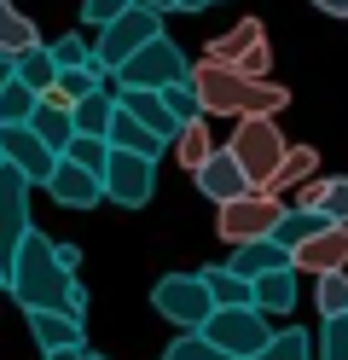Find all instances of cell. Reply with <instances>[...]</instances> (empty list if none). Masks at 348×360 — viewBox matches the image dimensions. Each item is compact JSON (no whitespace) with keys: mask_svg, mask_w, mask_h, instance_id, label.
I'll return each mask as SVG.
<instances>
[{"mask_svg":"<svg viewBox=\"0 0 348 360\" xmlns=\"http://www.w3.org/2000/svg\"><path fill=\"white\" fill-rule=\"evenodd\" d=\"M6 290L18 297L23 314H35V308H53V314H87V290L76 285V267H64L58 256V244L46 238V233H30L23 238V250L12 262V274H6Z\"/></svg>","mask_w":348,"mask_h":360,"instance_id":"obj_1","label":"cell"},{"mask_svg":"<svg viewBox=\"0 0 348 360\" xmlns=\"http://www.w3.org/2000/svg\"><path fill=\"white\" fill-rule=\"evenodd\" d=\"M192 87H198L203 117H232V122H244V117H278V110L290 105V94L273 76L262 82V76L232 70V64H192Z\"/></svg>","mask_w":348,"mask_h":360,"instance_id":"obj_2","label":"cell"},{"mask_svg":"<svg viewBox=\"0 0 348 360\" xmlns=\"http://www.w3.org/2000/svg\"><path fill=\"white\" fill-rule=\"evenodd\" d=\"M285 198L278 192H267V186H255V192H244V198H232V204H221L215 210V238L221 244H262V238H273L278 233V221H285Z\"/></svg>","mask_w":348,"mask_h":360,"instance_id":"obj_3","label":"cell"},{"mask_svg":"<svg viewBox=\"0 0 348 360\" xmlns=\"http://www.w3.org/2000/svg\"><path fill=\"white\" fill-rule=\"evenodd\" d=\"M285 151H290V140L278 134L273 117H244L238 128H232V157L244 163L250 186H273L278 163H285Z\"/></svg>","mask_w":348,"mask_h":360,"instance_id":"obj_4","label":"cell"},{"mask_svg":"<svg viewBox=\"0 0 348 360\" xmlns=\"http://www.w3.org/2000/svg\"><path fill=\"white\" fill-rule=\"evenodd\" d=\"M151 308L169 326H180V331H203L209 320H215V297H209L203 274H162L157 290H151Z\"/></svg>","mask_w":348,"mask_h":360,"instance_id":"obj_5","label":"cell"},{"mask_svg":"<svg viewBox=\"0 0 348 360\" xmlns=\"http://www.w3.org/2000/svg\"><path fill=\"white\" fill-rule=\"evenodd\" d=\"M162 35V12H151V6H134V12H122L110 30H99V41H93V64H99L105 76H116L122 64L139 53V47H151V41Z\"/></svg>","mask_w":348,"mask_h":360,"instance_id":"obj_6","label":"cell"},{"mask_svg":"<svg viewBox=\"0 0 348 360\" xmlns=\"http://www.w3.org/2000/svg\"><path fill=\"white\" fill-rule=\"evenodd\" d=\"M30 192H35V180L18 174L6 157H0V267H6V274H12V262H18V250H23V238L35 233Z\"/></svg>","mask_w":348,"mask_h":360,"instance_id":"obj_7","label":"cell"},{"mask_svg":"<svg viewBox=\"0 0 348 360\" xmlns=\"http://www.w3.org/2000/svg\"><path fill=\"white\" fill-rule=\"evenodd\" d=\"M192 76V64H186V53L174 47L169 35H157L151 47H139L122 70H116V87H151V94H162V87H174Z\"/></svg>","mask_w":348,"mask_h":360,"instance_id":"obj_8","label":"cell"},{"mask_svg":"<svg viewBox=\"0 0 348 360\" xmlns=\"http://www.w3.org/2000/svg\"><path fill=\"white\" fill-rule=\"evenodd\" d=\"M203 337H209L215 349L238 354V360H255V354L273 343V326H267L262 308H215V320L203 326Z\"/></svg>","mask_w":348,"mask_h":360,"instance_id":"obj_9","label":"cell"},{"mask_svg":"<svg viewBox=\"0 0 348 360\" xmlns=\"http://www.w3.org/2000/svg\"><path fill=\"white\" fill-rule=\"evenodd\" d=\"M157 192V157H139V151H116L110 146V163H105V198L122 210L151 204Z\"/></svg>","mask_w":348,"mask_h":360,"instance_id":"obj_10","label":"cell"},{"mask_svg":"<svg viewBox=\"0 0 348 360\" xmlns=\"http://www.w3.org/2000/svg\"><path fill=\"white\" fill-rule=\"evenodd\" d=\"M290 267L296 274H314V279H325V274H348V227H319L314 238H302L296 250H290Z\"/></svg>","mask_w":348,"mask_h":360,"instance_id":"obj_11","label":"cell"},{"mask_svg":"<svg viewBox=\"0 0 348 360\" xmlns=\"http://www.w3.org/2000/svg\"><path fill=\"white\" fill-rule=\"evenodd\" d=\"M0 157H6L18 174H30L35 186H46V180H53V169H58V151L46 146L35 128H0Z\"/></svg>","mask_w":348,"mask_h":360,"instance_id":"obj_12","label":"cell"},{"mask_svg":"<svg viewBox=\"0 0 348 360\" xmlns=\"http://www.w3.org/2000/svg\"><path fill=\"white\" fill-rule=\"evenodd\" d=\"M46 198H53L58 210H93V204H105V174H93L82 163H70V157H58L53 180H46Z\"/></svg>","mask_w":348,"mask_h":360,"instance_id":"obj_13","label":"cell"},{"mask_svg":"<svg viewBox=\"0 0 348 360\" xmlns=\"http://www.w3.org/2000/svg\"><path fill=\"white\" fill-rule=\"evenodd\" d=\"M192 180H198V192H203V198H215V210L232 204V198H244V192H255V186H250V174H244V163L232 157V146H215V151H209V163H203Z\"/></svg>","mask_w":348,"mask_h":360,"instance_id":"obj_14","label":"cell"},{"mask_svg":"<svg viewBox=\"0 0 348 360\" xmlns=\"http://www.w3.org/2000/svg\"><path fill=\"white\" fill-rule=\"evenodd\" d=\"M116 110H128V117L146 122L162 146H174L180 122H174V110H169V99H162V94H151V87H116Z\"/></svg>","mask_w":348,"mask_h":360,"instance_id":"obj_15","label":"cell"},{"mask_svg":"<svg viewBox=\"0 0 348 360\" xmlns=\"http://www.w3.org/2000/svg\"><path fill=\"white\" fill-rule=\"evenodd\" d=\"M232 274H238V279H267V274H278V267H290V250H285V244H278V238H262V244H238V250H232Z\"/></svg>","mask_w":348,"mask_h":360,"instance_id":"obj_16","label":"cell"},{"mask_svg":"<svg viewBox=\"0 0 348 360\" xmlns=\"http://www.w3.org/2000/svg\"><path fill=\"white\" fill-rule=\"evenodd\" d=\"M30 331H35L41 354H53V349H82V337H87L76 314H53V308H35V314H30Z\"/></svg>","mask_w":348,"mask_h":360,"instance_id":"obj_17","label":"cell"},{"mask_svg":"<svg viewBox=\"0 0 348 360\" xmlns=\"http://www.w3.org/2000/svg\"><path fill=\"white\" fill-rule=\"evenodd\" d=\"M262 41H267L262 18H244V24H232L221 41H209V47H203V64H238L250 47H262Z\"/></svg>","mask_w":348,"mask_h":360,"instance_id":"obj_18","label":"cell"},{"mask_svg":"<svg viewBox=\"0 0 348 360\" xmlns=\"http://www.w3.org/2000/svg\"><path fill=\"white\" fill-rule=\"evenodd\" d=\"M30 128H35L41 140L64 157L70 140H76V110H70V105H53V99H41V110H35V122H30Z\"/></svg>","mask_w":348,"mask_h":360,"instance_id":"obj_19","label":"cell"},{"mask_svg":"<svg viewBox=\"0 0 348 360\" xmlns=\"http://www.w3.org/2000/svg\"><path fill=\"white\" fill-rule=\"evenodd\" d=\"M314 174H319V151H314V146H290V151H285V163H278V174H273V186H267V192H278V198H290L296 186H308Z\"/></svg>","mask_w":348,"mask_h":360,"instance_id":"obj_20","label":"cell"},{"mask_svg":"<svg viewBox=\"0 0 348 360\" xmlns=\"http://www.w3.org/2000/svg\"><path fill=\"white\" fill-rule=\"evenodd\" d=\"M203 285L215 297V308H255V285L238 279L232 267H203Z\"/></svg>","mask_w":348,"mask_h":360,"instance_id":"obj_21","label":"cell"},{"mask_svg":"<svg viewBox=\"0 0 348 360\" xmlns=\"http://www.w3.org/2000/svg\"><path fill=\"white\" fill-rule=\"evenodd\" d=\"M35 110H41V94H35V87H23L18 76L0 87V128H30Z\"/></svg>","mask_w":348,"mask_h":360,"instance_id":"obj_22","label":"cell"},{"mask_svg":"<svg viewBox=\"0 0 348 360\" xmlns=\"http://www.w3.org/2000/svg\"><path fill=\"white\" fill-rule=\"evenodd\" d=\"M255 308L262 314H290L296 308V267H278V274L255 279Z\"/></svg>","mask_w":348,"mask_h":360,"instance_id":"obj_23","label":"cell"},{"mask_svg":"<svg viewBox=\"0 0 348 360\" xmlns=\"http://www.w3.org/2000/svg\"><path fill=\"white\" fill-rule=\"evenodd\" d=\"M110 122H116V94H93L76 105V134H93V140H110Z\"/></svg>","mask_w":348,"mask_h":360,"instance_id":"obj_24","label":"cell"},{"mask_svg":"<svg viewBox=\"0 0 348 360\" xmlns=\"http://www.w3.org/2000/svg\"><path fill=\"white\" fill-rule=\"evenodd\" d=\"M255 360H319V337H308L302 326H285V331H273V343Z\"/></svg>","mask_w":348,"mask_h":360,"instance_id":"obj_25","label":"cell"},{"mask_svg":"<svg viewBox=\"0 0 348 360\" xmlns=\"http://www.w3.org/2000/svg\"><path fill=\"white\" fill-rule=\"evenodd\" d=\"M110 146H116V151H139V157H157V151H162V140H157L146 122H134L128 110H116V122H110Z\"/></svg>","mask_w":348,"mask_h":360,"instance_id":"obj_26","label":"cell"},{"mask_svg":"<svg viewBox=\"0 0 348 360\" xmlns=\"http://www.w3.org/2000/svg\"><path fill=\"white\" fill-rule=\"evenodd\" d=\"M18 82L23 87H35V94H46V87L58 82V58H53V47H30V53H18Z\"/></svg>","mask_w":348,"mask_h":360,"instance_id":"obj_27","label":"cell"},{"mask_svg":"<svg viewBox=\"0 0 348 360\" xmlns=\"http://www.w3.org/2000/svg\"><path fill=\"white\" fill-rule=\"evenodd\" d=\"M209 151H215V140H209L203 117H198V122H186V128L174 134V157H180V169H186V174H198V169L209 163Z\"/></svg>","mask_w":348,"mask_h":360,"instance_id":"obj_28","label":"cell"},{"mask_svg":"<svg viewBox=\"0 0 348 360\" xmlns=\"http://www.w3.org/2000/svg\"><path fill=\"white\" fill-rule=\"evenodd\" d=\"M30 47H41V30H35V18L30 12H0V53H30Z\"/></svg>","mask_w":348,"mask_h":360,"instance_id":"obj_29","label":"cell"},{"mask_svg":"<svg viewBox=\"0 0 348 360\" xmlns=\"http://www.w3.org/2000/svg\"><path fill=\"white\" fill-rule=\"evenodd\" d=\"M157 360H238V354H226V349H215L203 331H186V337H174L169 349H162Z\"/></svg>","mask_w":348,"mask_h":360,"instance_id":"obj_30","label":"cell"},{"mask_svg":"<svg viewBox=\"0 0 348 360\" xmlns=\"http://www.w3.org/2000/svg\"><path fill=\"white\" fill-rule=\"evenodd\" d=\"M319 227H331V221H325V215H314V210H285V221H278V244H285V250H296V244L302 238H314Z\"/></svg>","mask_w":348,"mask_h":360,"instance_id":"obj_31","label":"cell"},{"mask_svg":"<svg viewBox=\"0 0 348 360\" xmlns=\"http://www.w3.org/2000/svg\"><path fill=\"white\" fill-rule=\"evenodd\" d=\"M314 302H319L325 320H348V274H325L314 285Z\"/></svg>","mask_w":348,"mask_h":360,"instance_id":"obj_32","label":"cell"},{"mask_svg":"<svg viewBox=\"0 0 348 360\" xmlns=\"http://www.w3.org/2000/svg\"><path fill=\"white\" fill-rule=\"evenodd\" d=\"M64 157H70V163H82V169H93V174H105V163H110V140H93V134H76Z\"/></svg>","mask_w":348,"mask_h":360,"instance_id":"obj_33","label":"cell"},{"mask_svg":"<svg viewBox=\"0 0 348 360\" xmlns=\"http://www.w3.org/2000/svg\"><path fill=\"white\" fill-rule=\"evenodd\" d=\"M162 99H169V110H174V122H180V128L203 117V105H198V87H192V76H186V82H174V87H162Z\"/></svg>","mask_w":348,"mask_h":360,"instance_id":"obj_34","label":"cell"},{"mask_svg":"<svg viewBox=\"0 0 348 360\" xmlns=\"http://www.w3.org/2000/svg\"><path fill=\"white\" fill-rule=\"evenodd\" d=\"M46 47H53V58H58V70H76V64H93V47L87 41L70 30V35H58V41H46Z\"/></svg>","mask_w":348,"mask_h":360,"instance_id":"obj_35","label":"cell"},{"mask_svg":"<svg viewBox=\"0 0 348 360\" xmlns=\"http://www.w3.org/2000/svg\"><path fill=\"white\" fill-rule=\"evenodd\" d=\"M122 12H134V0H82V24L93 30H110Z\"/></svg>","mask_w":348,"mask_h":360,"instance_id":"obj_36","label":"cell"},{"mask_svg":"<svg viewBox=\"0 0 348 360\" xmlns=\"http://www.w3.org/2000/svg\"><path fill=\"white\" fill-rule=\"evenodd\" d=\"M325 198H331V180H319V174H314L308 186H296V192L285 198V204H290V210H314V215H325Z\"/></svg>","mask_w":348,"mask_h":360,"instance_id":"obj_37","label":"cell"},{"mask_svg":"<svg viewBox=\"0 0 348 360\" xmlns=\"http://www.w3.org/2000/svg\"><path fill=\"white\" fill-rule=\"evenodd\" d=\"M319 360H348V320H325V331H319Z\"/></svg>","mask_w":348,"mask_h":360,"instance_id":"obj_38","label":"cell"},{"mask_svg":"<svg viewBox=\"0 0 348 360\" xmlns=\"http://www.w3.org/2000/svg\"><path fill=\"white\" fill-rule=\"evenodd\" d=\"M325 221L348 227V174H337V180H331V198H325Z\"/></svg>","mask_w":348,"mask_h":360,"instance_id":"obj_39","label":"cell"},{"mask_svg":"<svg viewBox=\"0 0 348 360\" xmlns=\"http://www.w3.org/2000/svg\"><path fill=\"white\" fill-rule=\"evenodd\" d=\"M314 6H319L325 18H348V0H314Z\"/></svg>","mask_w":348,"mask_h":360,"instance_id":"obj_40","label":"cell"},{"mask_svg":"<svg viewBox=\"0 0 348 360\" xmlns=\"http://www.w3.org/2000/svg\"><path fill=\"white\" fill-rule=\"evenodd\" d=\"M93 349H53V354H41V360H87Z\"/></svg>","mask_w":348,"mask_h":360,"instance_id":"obj_41","label":"cell"},{"mask_svg":"<svg viewBox=\"0 0 348 360\" xmlns=\"http://www.w3.org/2000/svg\"><path fill=\"white\" fill-rule=\"evenodd\" d=\"M12 76H18V58H12V53H0V87H6Z\"/></svg>","mask_w":348,"mask_h":360,"instance_id":"obj_42","label":"cell"},{"mask_svg":"<svg viewBox=\"0 0 348 360\" xmlns=\"http://www.w3.org/2000/svg\"><path fill=\"white\" fill-rule=\"evenodd\" d=\"M134 6H151V12H174L180 0H134Z\"/></svg>","mask_w":348,"mask_h":360,"instance_id":"obj_43","label":"cell"},{"mask_svg":"<svg viewBox=\"0 0 348 360\" xmlns=\"http://www.w3.org/2000/svg\"><path fill=\"white\" fill-rule=\"evenodd\" d=\"M209 6H215V0H180L174 12H209Z\"/></svg>","mask_w":348,"mask_h":360,"instance_id":"obj_44","label":"cell"},{"mask_svg":"<svg viewBox=\"0 0 348 360\" xmlns=\"http://www.w3.org/2000/svg\"><path fill=\"white\" fill-rule=\"evenodd\" d=\"M0 290H6V267H0Z\"/></svg>","mask_w":348,"mask_h":360,"instance_id":"obj_45","label":"cell"},{"mask_svg":"<svg viewBox=\"0 0 348 360\" xmlns=\"http://www.w3.org/2000/svg\"><path fill=\"white\" fill-rule=\"evenodd\" d=\"M0 12H12V0H0Z\"/></svg>","mask_w":348,"mask_h":360,"instance_id":"obj_46","label":"cell"},{"mask_svg":"<svg viewBox=\"0 0 348 360\" xmlns=\"http://www.w3.org/2000/svg\"><path fill=\"white\" fill-rule=\"evenodd\" d=\"M87 360H110V354H87Z\"/></svg>","mask_w":348,"mask_h":360,"instance_id":"obj_47","label":"cell"}]
</instances>
